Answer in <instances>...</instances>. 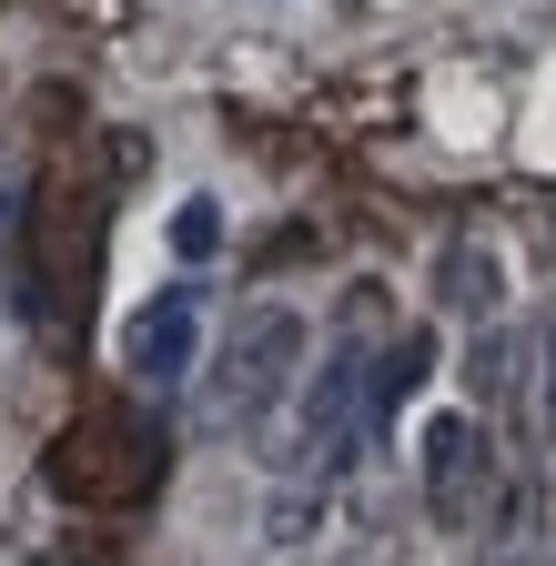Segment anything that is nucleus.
<instances>
[{
    "instance_id": "423d86ee",
    "label": "nucleus",
    "mask_w": 556,
    "mask_h": 566,
    "mask_svg": "<svg viewBox=\"0 0 556 566\" xmlns=\"http://www.w3.org/2000/svg\"><path fill=\"white\" fill-rule=\"evenodd\" d=\"M172 233H182V253H213V202H182Z\"/></svg>"
},
{
    "instance_id": "f03ea898",
    "label": "nucleus",
    "mask_w": 556,
    "mask_h": 566,
    "mask_svg": "<svg viewBox=\"0 0 556 566\" xmlns=\"http://www.w3.org/2000/svg\"><path fill=\"white\" fill-rule=\"evenodd\" d=\"M153 475H162V436L132 405H92L51 436V485L82 495V506H132Z\"/></svg>"
},
{
    "instance_id": "39448f33",
    "label": "nucleus",
    "mask_w": 556,
    "mask_h": 566,
    "mask_svg": "<svg viewBox=\"0 0 556 566\" xmlns=\"http://www.w3.org/2000/svg\"><path fill=\"white\" fill-rule=\"evenodd\" d=\"M182 354H192V304H182V294H162L143 324H132V375L162 385V375H182Z\"/></svg>"
},
{
    "instance_id": "7ed1b4c3",
    "label": "nucleus",
    "mask_w": 556,
    "mask_h": 566,
    "mask_svg": "<svg viewBox=\"0 0 556 566\" xmlns=\"http://www.w3.org/2000/svg\"><path fill=\"white\" fill-rule=\"evenodd\" d=\"M294 365H304V314L253 304V314H233V324H223V354H213V405H223L233 436H263V424H273V405H284Z\"/></svg>"
},
{
    "instance_id": "20e7f679",
    "label": "nucleus",
    "mask_w": 556,
    "mask_h": 566,
    "mask_svg": "<svg viewBox=\"0 0 556 566\" xmlns=\"http://www.w3.org/2000/svg\"><path fill=\"white\" fill-rule=\"evenodd\" d=\"M426 485H436V516L445 526H475V506H485V436L465 415H436L426 424Z\"/></svg>"
},
{
    "instance_id": "f257e3e1",
    "label": "nucleus",
    "mask_w": 556,
    "mask_h": 566,
    "mask_svg": "<svg viewBox=\"0 0 556 566\" xmlns=\"http://www.w3.org/2000/svg\"><path fill=\"white\" fill-rule=\"evenodd\" d=\"M102 212H112V182L92 172L82 182V202H72V172H51L41 182V202H31V273H21V304L61 334L82 314V294H92V253H102Z\"/></svg>"
}]
</instances>
